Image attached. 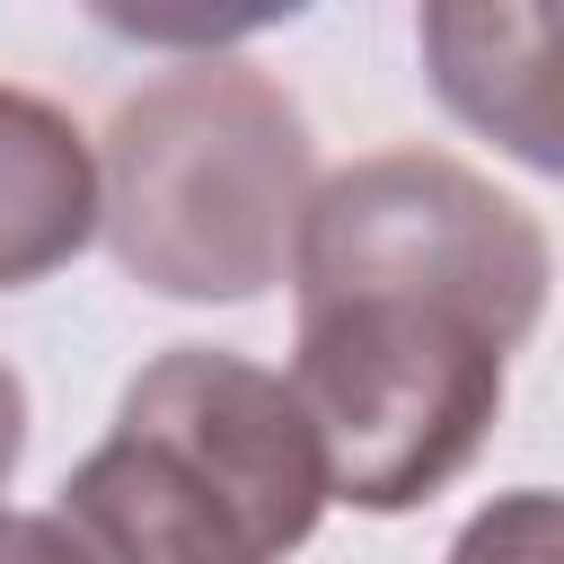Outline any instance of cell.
<instances>
[{"label": "cell", "mask_w": 564, "mask_h": 564, "mask_svg": "<svg viewBox=\"0 0 564 564\" xmlns=\"http://www.w3.org/2000/svg\"><path fill=\"white\" fill-rule=\"evenodd\" d=\"M335 502L291 370L167 344L132 370L115 432L62 476L53 520L88 564H282Z\"/></svg>", "instance_id": "cell-1"}, {"label": "cell", "mask_w": 564, "mask_h": 564, "mask_svg": "<svg viewBox=\"0 0 564 564\" xmlns=\"http://www.w3.org/2000/svg\"><path fill=\"white\" fill-rule=\"evenodd\" d=\"M97 176L106 256L141 291L238 308L291 282V238L317 194V141L273 70L194 53L115 106Z\"/></svg>", "instance_id": "cell-2"}, {"label": "cell", "mask_w": 564, "mask_h": 564, "mask_svg": "<svg viewBox=\"0 0 564 564\" xmlns=\"http://www.w3.org/2000/svg\"><path fill=\"white\" fill-rule=\"evenodd\" d=\"M291 308V388L317 423L335 502L388 520L476 467L511 370V344L485 317L414 291H335Z\"/></svg>", "instance_id": "cell-3"}, {"label": "cell", "mask_w": 564, "mask_h": 564, "mask_svg": "<svg viewBox=\"0 0 564 564\" xmlns=\"http://www.w3.org/2000/svg\"><path fill=\"white\" fill-rule=\"evenodd\" d=\"M546 282H555L546 229L449 150H370L317 176L291 238V300L414 291L485 317L511 352L529 344Z\"/></svg>", "instance_id": "cell-4"}, {"label": "cell", "mask_w": 564, "mask_h": 564, "mask_svg": "<svg viewBox=\"0 0 564 564\" xmlns=\"http://www.w3.org/2000/svg\"><path fill=\"white\" fill-rule=\"evenodd\" d=\"M414 53L467 132L564 185V0H432Z\"/></svg>", "instance_id": "cell-5"}, {"label": "cell", "mask_w": 564, "mask_h": 564, "mask_svg": "<svg viewBox=\"0 0 564 564\" xmlns=\"http://www.w3.org/2000/svg\"><path fill=\"white\" fill-rule=\"evenodd\" d=\"M441 564H564V494L555 485L494 494L485 511H467Z\"/></svg>", "instance_id": "cell-6"}, {"label": "cell", "mask_w": 564, "mask_h": 564, "mask_svg": "<svg viewBox=\"0 0 564 564\" xmlns=\"http://www.w3.org/2000/svg\"><path fill=\"white\" fill-rule=\"evenodd\" d=\"M0 564H88L53 511H0Z\"/></svg>", "instance_id": "cell-7"}, {"label": "cell", "mask_w": 564, "mask_h": 564, "mask_svg": "<svg viewBox=\"0 0 564 564\" xmlns=\"http://www.w3.org/2000/svg\"><path fill=\"white\" fill-rule=\"evenodd\" d=\"M18 458H26V379L0 361V494H9Z\"/></svg>", "instance_id": "cell-8"}]
</instances>
